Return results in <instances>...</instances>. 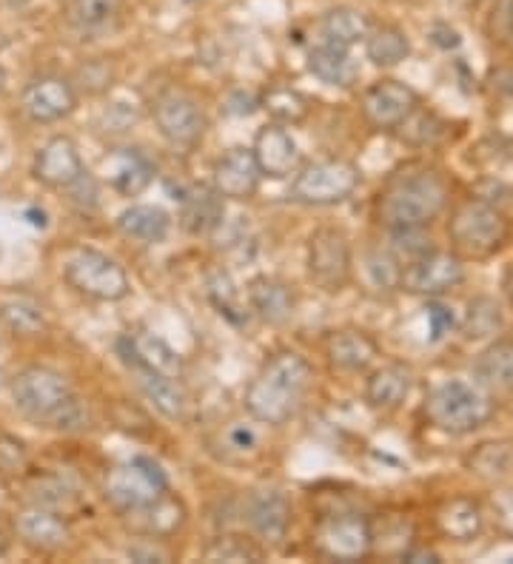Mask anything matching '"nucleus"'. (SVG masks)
Instances as JSON below:
<instances>
[{"instance_id": "f257e3e1", "label": "nucleus", "mask_w": 513, "mask_h": 564, "mask_svg": "<svg viewBox=\"0 0 513 564\" xmlns=\"http://www.w3.org/2000/svg\"><path fill=\"white\" fill-rule=\"evenodd\" d=\"M448 203H451L448 174L434 163L411 160L385 177L374 211L388 231L428 228L445 214Z\"/></svg>"}, {"instance_id": "f03ea898", "label": "nucleus", "mask_w": 513, "mask_h": 564, "mask_svg": "<svg viewBox=\"0 0 513 564\" xmlns=\"http://www.w3.org/2000/svg\"><path fill=\"white\" fill-rule=\"evenodd\" d=\"M311 385H314L311 362L300 351L280 348L266 357L260 371L246 385L243 408L254 422L280 428L303 411Z\"/></svg>"}, {"instance_id": "7ed1b4c3", "label": "nucleus", "mask_w": 513, "mask_h": 564, "mask_svg": "<svg viewBox=\"0 0 513 564\" xmlns=\"http://www.w3.org/2000/svg\"><path fill=\"white\" fill-rule=\"evenodd\" d=\"M448 240L459 260H491L511 240V220L505 211L482 197H465L451 208Z\"/></svg>"}, {"instance_id": "20e7f679", "label": "nucleus", "mask_w": 513, "mask_h": 564, "mask_svg": "<svg viewBox=\"0 0 513 564\" xmlns=\"http://www.w3.org/2000/svg\"><path fill=\"white\" fill-rule=\"evenodd\" d=\"M422 414L431 428L448 436H468L494 419V402L474 382L465 379H445L428 394Z\"/></svg>"}, {"instance_id": "39448f33", "label": "nucleus", "mask_w": 513, "mask_h": 564, "mask_svg": "<svg viewBox=\"0 0 513 564\" xmlns=\"http://www.w3.org/2000/svg\"><path fill=\"white\" fill-rule=\"evenodd\" d=\"M66 285L92 302H120L132 294V280L114 257L97 248H75L63 260Z\"/></svg>"}, {"instance_id": "423d86ee", "label": "nucleus", "mask_w": 513, "mask_h": 564, "mask_svg": "<svg viewBox=\"0 0 513 564\" xmlns=\"http://www.w3.org/2000/svg\"><path fill=\"white\" fill-rule=\"evenodd\" d=\"M362 183V171L342 157L314 160L294 171L288 200L308 208H325L345 203Z\"/></svg>"}, {"instance_id": "0eeeda50", "label": "nucleus", "mask_w": 513, "mask_h": 564, "mask_svg": "<svg viewBox=\"0 0 513 564\" xmlns=\"http://www.w3.org/2000/svg\"><path fill=\"white\" fill-rule=\"evenodd\" d=\"M305 271L323 294H342L354 280V248L348 234L337 226L314 228L305 245Z\"/></svg>"}, {"instance_id": "6e6552de", "label": "nucleus", "mask_w": 513, "mask_h": 564, "mask_svg": "<svg viewBox=\"0 0 513 564\" xmlns=\"http://www.w3.org/2000/svg\"><path fill=\"white\" fill-rule=\"evenodd\" d=\"M9 391L20 414L38 425H49L52 416L75 396L69 376L49 365H29L18 371L9 382Z\"/></svg>"}, {"instance_id": "1a4fd4ad", "label": "nucleus", "mask_w": 513, "mask_h": 564, "mask_svg": "<svg viewBox=\"0 0 513 564\" xmlns=\"http://www.w3.org/2000/svg\"><path fill=\"white\" fill-rule=\"evenodd\" d=\"M311 545L328 562H362L374 553V525L354 510L328 513L314 525Z\"/></svg>"}, {"instance_id": "9d476101", "label": "nucleus", "mask_w": 513, "mask_h": 564, "mask_svg": "<svg viewBox=\"0 0 513 564\" xmlns=\"http://www.w3.org/2000/svg\"><path fill=\"white\" fill-rule=\"evenodd\" d=\"M166 490H169V479H166L163 468L152 459H143V456H137L132 462H123V465H114L103 479V499L117 513L143 508Z\"/></svg>"}, {"instance_id": "9b49d317", "label": "nucleus", "mask_w": 513, "mask_h": 564, "mask_svg": "<svg viewBox=\"0 0 513 564\" xmlns=\"http://www.w3.org/2000/svg\"><path fill=\"white\" fill-rule=\"evenodd\" d=\"M152 120L160 137L174 149H194L209 132L203 106L183 89H166L152 100Z\"/></svg>"}, {"instance_id": "f8f14e48", "label": "nucleus", "mask_w": 513, "mask_h": 564, "mask_svg": "<svg viewBox=\"0 0 513 564\" xmlns=\"http://www.w3.org/2000/svg\"><path fill=\"white\" fill-rule=\"evenodd\" d=\"M465 282V260H459L454 251H428L417 260L399 268V291L439 300L448 291H454Z\"/></svg>"}, {"instance_id": "ddd939ff", "label": "nucleus", "mask_w": 513, "mask_h": 564, "mask_svg": "<svg viewBox=\"0 0 513 564\" xmlns=\"http://www.w3.org/2000/svg\"><path fill=\"white\" fill-rule=\"evenodd\" d=\"M419 106V94L394 77H382L360 94L362 120L377 132H397V126Z\"/></svg>"}, {"instance_id": "4468645a", "label": "nucleus", "mask_w": 513, "mask_h": 564, "mask_svg": "<svg viewBox=\"0 0 513 564\" xmlns=\"http://www.w3.org/2000/svg\"><path fill=\"white\" fill-rule=\"evenodd\" d=\"M77 89L69 77L43 75L35 77L20 94V112L38 126H52L66 120L77 109Z\"/></svg>"}, {"instance_id": "2eb2a0df", "label": "nucleus", "mask_w": 513, "mask_h": 564, "mask_svg": "<svg viewBox=\"0 0 513 564\" xmlns=\"http://www.w3.org/2000/svg\"><path fill=\"white\" fill-rule=\"evenodd\" d=\"M32 174H35V180H38L40 186L52 188V191H69L89 171H86V163L80 157V149H77L75 140L66 137V134H55L35 154Z\"/></svg>"}, {"instance_id": "dca6fc26", "label": "nucleus", "mask_w": 513, "mask_h": 564, "mask_svg": "<svg viewBox=\"0 0 513 564\" xmlns=\"http://www.w3.org/2000/svg\"><path fill=\"white\" fill-rule=\"evenodd\" d=\"M260 180H263V174L257 169L251 149L246 146H231L211 166V188L223 200H234V203L254 200L260 191Z\"/></svg>"}, {"instance_id": "f3484780", "label": "nucleus", "mask_w": 513, "mask_h": 564, "mask_svg": "<svg viewBox=\"0 0 513 564\" xmlns=\"http://www.w3.org/2000/svg\"><path fill=\"white\" fill-rule=\"evenodd\" d=\"M126 527L132 530L134 536L140 539H157V542H166L171 536H177L186 522H189V508L186 502L177 496V493H160L157 499H152L149 505L143 508H134L129 513H120Z\"/></svg>"}, {"instance_id": "a211bd4d", "label": "nucleus", "mask_w": 513, "mask_h": 564, "mask_svg": "<svg viewBox=\"0 0 513 564\" xmlns=\"http://www.w3.org/2000/svg\"><path fill=\"white\" fill-rule=\"evenodd\" d=\"M323 357L340 374H365L380 359V342L362 328H334L323 337Z\"/></svg>"}, {"instance_id": "6ab92c4d", "label": "nucleus", "mask_w": 513, "mask_h": 564, "mask_svg": "<svg viewBox=\"0 0 513 564\" xmlns=\"http://www.w3.org/2000/svg\"><path fill=\"white\" fill-rule=\"evenodd\" d=\"M120 354L126 359V365L152 371V374L171 376V379H183L186 374V362L171 348L163 337H157L152 331H129L120 339Z\"/></svg>"}, {"instance_id": "aec40b11", "label": "nucleus", "mask_w": 513, "mask_h": 564, "mask_svg": "<svg viewBox=\"0 0 513 564\" xmlns=\"http://www.w3.org/2000/svg\"><path fill=\"white\" fill-rule=\"evenodd\" d=\"M251 154L257 160L260 174L268 180H285L300 169V146L291 137L288 126H280V123H266L254 134Z\"/></svg>"}, {"instance_id": "412c9836", "label": "nucleus", "mask_w": 513, "mask_h": 564, "mask_svg": "<svg viewBox=\"0 0 513 564\" xmlns=\"http://www.w3.org/2000/svg\"><path fill=\"white\" fill-rule=\"evenodd\" d=\"M20 542L35 553H57L72 542V527L52 508L32 505L15 516Z\"/></svg>"}, {"instance_id": "4be33fe9", "label": "nucleus", "mask_w": 513, "mask_h": 564, "mask_svg": "<svg viewBox=\"0 0 513 564\" xmlns=\"http://www.w3.org/2000/svg\"><path fill=\"white\" fill-rule=\"evenodd\" d=\"M248 311L268 325H285L297 311V291L274 274H257L246 285Z\"/></svg>"}, {"instance_id": "5701e85b", "label": "nucleus", "mask_w": 513, "mask_h": 564, "mask_svg": "<svg viewBox=\"0 0 513 564\" xmlns=\"http://www.w3.org/2000/svg\"><path fill=\"white\" fill-rule=\"evenodd\" d=\"M411 388H414V371L411 365L405 362H382L377 365L368 379H365V405L374 408L377 414H394L405 405V399L411 396Z\"/></svg>"}, {"instance_id": "b1692460", "label": "nucleus", "mask_w": 513, "mask_h": 564, "mask_svg": "<svg viewBox=\"0 0 513 564\" xmlns=\"http://www.w3.org/2000/svg\"><path fill=\"white\" fill-rule=\"evenodd\" d=\"M291 502L280 490H257L246 505L248 530L263 545H283L291 527Z\"/></svg>"}, {"instance_id": "393cba45", "label": "nucleus", "mask_w": 513, "mask_h": 564, "mask_svg": "<svg viewBox=\"0 0 513 564\" xmlns=\"http://www.w3.org/2000/svg\"><path fill=\"white\" fill-rule=\"evenodd\" d=\"M132 368L134 382H137V391L143 394V399L152 405L157 414L169 422H186L189 419V394L183 388L180 379H171V376L152 374V371H143V368Z\"/></svg>"}, {"instance_id": "a878e982", "label": "nucleus", "mask_w": 513, "mask_h": 564, "mask_svg": "<svg viewBox=\"0 0 513 564\" xmlns=\"http://www.w3.org/2000/svg\"><path fill=\"white\" fill-rule=\"evenodd\" d=\"M434 527L442 539L451 542H474L485 530V508L471 496L442 499L434 510Z\"/></svg>"}, {"instance_id": "bb28decb", "label": "nucleus", "mask_w": 513, "mask_h": 564, "mask_svg": "<svg viewBox=\"0 0 513 564\" xmlns=\"http://www.w3.org/2000/svg\"><path fill=\"white\" fill-rule=\"evenodd\" d=\"M154 163L137 149H120L106 160V180L120 197H137L154 183Z\"/></svg>"}, {"instance_id": "cd10ccee", "label": "nucleus", "mask_w": 513, "mask_h": 564, "mask_svg": "<svg viewBox=\"0 0 513 564\" xmlns=\"http://www.w3.org/2000/svg\"><path fill=\"white\" fill-rule=\"evenodd\" d=\"M117 231L140 245H160L171 231L169 211L160 206H149V203H134V206L123 208L114 220Z\"/></svg>"}, {"instance_id": "c85d7f7f", "label": "nucleus", "mask_w": 513, "mask_h": 564, "mask_svg": "<svg viewBox=\"0 0 513 564\" xmlns=\"http://www.w3.org/2000/svg\"><path fill=\"white\" fill-rule=\"evenodd\" d=\"M223 214H226L223 197L214 188H189L180 197V223L189 234H209L223 223Z\"/></svg>"}, {"instance_id": "c756f323", "label": "nucleus", "mask_w": 513, "mask_h": 564, "mask_svg": "<svg viewBox=\"0 0 513 564\" xmlns=\"http://www.w3.org/2000/svg\"><path fill=\"white\" fill-rule=\"evenodd\" d=\"M308 72L334 89H351L360 77V69L354 57L348 55V49H337L328 43H320L317 49L308 52Z\"/></svg>"}, {"instance_id": "7c9ffc66", "label": "nucleus", "mask_w": 513, "mask_h": 564, "mask_svg": "<svg viewBox=\"0 0 513 564\" xmlns=\"http://www.w3.org/2000/svg\"><path fill=\"white\" fill-rule=\"evenodd\" d=\"M476 385L485 391H513V342H494L474 362Z\"/></svg>"}, {"instance_id": "2f4dec72", "label": "nucleus", "mask_w": 513, "mask_h": 564, "mask_svg": "<svg viewBox=\"0 0 513 564\" xmlns=\"http://www.w3.org/2000/svg\"><path fill=\"white\" fill-rule=\"evenodd\" d=\"M362 46H365V57L377 69H394V66H399L405 57L411 55V40H408V35L399 26H391V23L371 26L365 40H362Z\"/></svg>"}, {"instance_id": "473e14b6", "label": "nucleus", "mask_w": 513, "mask_h": 564, "mask_svg": "<svg viewBox=\"0 0 513 564\" xmlns=\"http://www.w3.org/2000/svg\"><path fill=\"white\" fill-rule=\"evenodd\" d=\"M368 29H371L368 18L362 15L360 9H351V6L331 9V12H325L323 20H320L323 43L337 46V49H354L357 43L365 40Z\"/></svg>"}, {"instance_id": "72a5a7b5", "label": "nucleus", "mask_w": 513, "mask_h": 564, "mask_svg": "<svg viewBox=\"0 0 513 564\" xmlns=\"http://www.w3.org/2000/svg\"><path fill=\"white\" fill-rule=\"evenodd\" d=\"M206 297L217 308V314L226 317L228 322H234V325H243L251 317L243 288L223 268L211 271L209 277H206Z\"/></svg>"}, {"instance_id": "f704fd0d", "label": "nucleus", "mask_w": 513, "mask_h": 564, "mask_svg": "<svg viewBox=\"0 0 513 564\" xmlns=\"http://www.w3.org/2000/svg\"><path fill=\"white\" fill-rule=\"evenodd\" d=\"M448 120H442L434 109H422L417 106L397 126V137L402 143L414 146V149H434L445 137H448Z\"/></svg>"}, {"instance_id": "c9c22d12", "label": "nucleus", "mask_w": 513, "mask_h": 564, "mask_svg": "<svg viewBox=\"0 0 513 564\" xmlns=\"http://www.w3.org/2000/svg\"><path fill=\"white\" fill-rule=\"evenodd\" d=\"M260 106L266 109L271 123L300 126V123L308 120V114H311V97L300 92V89H291V86H271L263 94Z\"/></svg>"}, {"instance_id": "e433bc0d", "label": "nucleus", "mask_w": 513, "mask_h": 564, "mask_svg": "<svg viewBox=\"0 0 513 564\" xmlns=\"http://www.w3.org/2000/svg\"><path fill=\"white\" fill-rule=\"evenodd\" d=\"M0 325L18 339H35L46 331V317L38 302L29 297H12L0 302Z\"/></svg>"}, {"instance_id": "4c0bfd02", "label": "nucleus", "mask_w": 513, "mask_h": 564, "mask_svg": "<svg viewBox=\"0 0 513 564\" xmlns=\"http://www.w3.org/2000/svg\"><path fill=\"white\" fill-rule=\"evenodd\" d=\"M465 465L471 473L488 479V482L505 479L508 473H513V442H505V439L482 442L465 456Z\"/></svg>"}, {"instance_id": "58836bf2", "label": "nucleus", "mask_w": 513, "mask_h": 564, "mask_svg": "<svg viewBox=\"0 0 513 564\" xmlns=\"http://www.w3.org/2000/svg\"><path fill=\"white\" fill-rule=\"evenodd\" d=\"M203 556L209 562H260L266 559V547L257 539H243V536H217Z\"/></svg>"}, {"instance_id": "ea45409f", "label": "nucleus", "mask_w": 513, "mask_h": 564, "mask_svg": "<svg viewBox=\"0 0 513 564\" xmlns=\"http://www.w3.org/2000/svg\"><path fill=\"white\" fill-rule=\"evenodd\" d=\"M123 0H69L66 20L77 29H97L120 12Z\"/></svg>"}, {"instance_id": "a19ab883", "label": "nucleus", "mask_w": 513, "mask_h": 564, "mask_svg": "<svg viewBox=\"0 0 513 564\" xmlns=\"http://www.w3.org/2000/svg\"><path fill=\"white\" fill-rule=\"evenodd\" d=\"M502 325V311L491 297H476L471 305H468V317H465V337L468 339H482L491 337L499 331Z\"/></svg>"}, {"instance_id": "79ce46f5", "label": "nucleus", "mask_w": 513, "mask_h": 564, "mask_svg": "<svg viewBox=\"0 0 513 564\" xmlns=\"http://www.w3.org/2000/svg\"><path fill=\"white\" fill-rule=\"evenodd\" d=\"M112 80H114V72L112 66L103 60V57H95V60H86L80 69L75 72V89H86L89 94H103L112 89Z\"/></svg>"}, {"instance_id": "37998d69", "label": "nucleus", "mask_w": 513, "mask_h": 564, "mask_svg": "<svg viewBox=\"0 0 513 564\" xmlns=\"http://www.w3.org/2000/svg\"><path fill=\"white\" fill-rule=\"evenodd\" d=\"M29 465V451L18 436L0 433V470L3 473H20Z\"/></svg>"}, {"instance_id": "c03bdc74", "label": "nucleus", "mask_w": 513, "mask_h": 564, "mask_svg": "<svg viewBox=\"0 0 513 564\" xmlns=\"http://www.w3.org/2000/svg\"><path fill=\"white\" fill-rule=\"evenodd\" d=\"M220 439L226 445V453H237V456H251V453H257V445H260L257 433L240 422L228 425L226 433H220Z\"/></svg>"}, {"instance_id": "a18cd8bd", "label": "nucleus", "mask_w": 513, "mask_h": 564, "mask_svg": "<svg viewBox=\"0 0 513 564\" xmlns=\"http://www.w3.org/2000/svg\"><path fill=\"white\" fill-rule=\"evenodd\" d=\"M494 525L505 539H513V490L502 493V496H496Z\"/></svg>"}, {"instance_id": "49530a36", "label": "nucleus", "mask_w": 513, "mask_h": 564, "mask_svg": "<svg viewBox=\"0 0 513 564\" xmlns=\"http://www.w3.org/2000/svg\"><path fill=\"white\" fill-rule=\"evenodd\" d=\"M428 322H431V339H442L454 328V314L442 302H428Z\"/></svg>"}, {"instance_id": "de8ad7c7", "label": "nucleus", "mask_w": 513, "mask_h": 564, "mask_svg": "<svg viewBox=\"0 0 513 564\" xmlns=\"http://www.w3.org/2000/svg\"><path fill=\"white\" fill-rule=\"evenodd\" d=\"M157 539H143L140 536V545L129 547V559L134 562H160V559H169L163 550H157Z\"/></svg>"}, {"instance_id": "09e8293b", "label": "nucleus", "mask_w": 513, "mask_h": 564, "mask_svg": "<svg viewBox=\"0 0 513 564\" xmlns=\"http://www.w3.org/2000/svg\"><path fill=\"white\" fill-rule=\"evenodd\" d=\"M399 559L402 562H428V564H437L442 562V556H439L434 547L428 545H411V547H402V553H399Z\"/></svg>"}, {"instance_id": "8fccbe9b", "label": "nucleus", "mask_w": 513, "mask_h": 564, "mask_svg": "<svg viewBox=\"0 0 513 564\" xmlns=\"http://www.w3.org/2000/svg\"><path fill=\"white\" fill-rule=\"evenodd\" d=\"M434 32H437V35H442V38H434V43H439L442 49H456V46L462 43V40H459V32H456V29H451V26H437Z\"/></svg>"}, {"instance_id": "3c124183", "label": "nucleus", "mask_w": 513, "mask_h": 564, "mask_svg": "<svg viewBox=\"0 0 513 564\" xmlns=\"http://www.w3.org/2000/svg\"><path fill=\"white\" fill-rule=\"evenodd\" d=\"M499 20L505 26V35L513 46V0H499Z\"/></svg>"}, {"instance_id": "603ef678", "label": "nucleus", "mask_w": 513, "mask_h": 564, "mask_svg": "<svg viewBox=\"0 0 513 564\" xmlns=\"http://www.w3.org/2000/svg\"><path fill=\"white\" fill-rule=\"evenodd\" d=\"M502 288H505V297L513 305V265L505 271V280H502Z\"/></svg>"}, {"instance_id": "864d4df0", "label": "nucleus", "mask_w": 513, "mask_h": 564, "mask_svg": "<svg viewBox=\"0 0 513 564\" xmlns=\"http://www.w3.org/2000/svg\"><path fill=\"white\" fill-rule=\"evenodd\" d=\"M3 89H6V69L0 66V94H3Z\"/></svg>"}, {"instance_id": "5fc2aeb1", "label": "nucleus", "mask_w": 513, "mask_h": 564, "mask_svg": "<svg viewBox=\"0 0 513 564\" xmlns=\"http://www.w3.org/2000/svg\"><path fill=\"white\" fill-rule=\"evenodd\" d=\"M6 43H9V40H6V35H3V29H0V49H6Z\"/></svg>"}]
</instances>
